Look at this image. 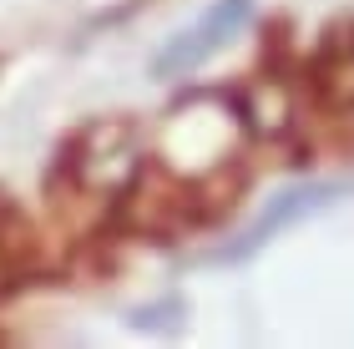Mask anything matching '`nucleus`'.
<instances>
[{"mask_svg": "<svg viewBox=\"0 0 354 349\" xmlns=\"http://www.w3.org/2000/svg\"><path fill=\"white\" fill-rule=\"evenodd\" d=\"M253 10H259V0H213V6H207L192 26L172 30V36L157 46L152 76H157V82H187V76H198L207 61L223 56L248 30Z\"/></svg>", "mask_w": 354, "mask_h": 349, "instance_id": "f03ea898", "label": "nucleus"}, {"mask_svg": "<svg viewBox=\"0 0 354 349\" xmlns=\"http://www.w3.org/2000/svg\"><path fill=\"white\" fill-rule=\"evenodd\" d=\"M354 198V172L349 178H314V182H288L279 187L253 223H243L233 238H223L218 248H207V253H192V268H238V263H253L259 253L273 243L279 233L288 228H299V223H309V218L319 213H329V208H339V202Z\"/></svg>", "mask_w": 354, "mask_h": 349, "instance_id": "f257e3e1", "label": "nucleus"}, {"mask_svg": "<svg viewBox=\"0 0 354 349\" xmlns=\"http://www.w3.org/2000/svg\"><path fill=\"white\" fill-rule=\"evenodd\" d=\"M304 86L324 112H354V15L319 30L314 56L304 61Z\"/></svg>", "mask_w": 354, "mask_h": 349, "instance_id": "7ed1b4c3", "label": "nucleus"}, {"mask_svg": "<svg viewBox=\"0 0 354 349\" xmlns=\"http://www.w3.org/2000/svg\"><path fill=\"white\" fill-rule=\"evenodd\" d=\"M183 319H187V304L177 294L162 299V304H152V309H132V314H127V324H132V329H152V334H172Z\"/></svg>", "mask_w": 354, "mask_h": 349, "instance_id": "20e7f679", "label": "nucleus"}]
</instances>
